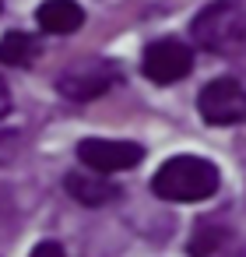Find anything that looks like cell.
Listing matches in <instances>:
<instances>
[{
	"mask_svg": "<svg viewBox=\"0 0 246 257\" xmlns=\"http://www.w3.org/2000/svg\"><path fill=\"white\" fill-rule=\"evenodd\" d=\"M39 57V39L29 32H8L0 39V64L8 67H32Z\"/></svg>",
	"mask_w": 246,
	"mask_h": 257,
	"instance_id": "obj_9",
	"label": "cell"
},
{
	"mask_svg": "<svg viewBox=\"0 0 246 257\" xmlns=\"http://www.w3.org/2000/svg\"><path fill=\"white\" fill-rule=\"evenodd\" d=\"M116 81H120V74H116V67H113L109 60H81V64H71V67L60 74L57 88H60L67 99L88 102V99L106 95Z\"/></svg>",
	"mask_w": 246,
	"mask_h": 257,
	"instance_id": "obj_5",
	"label": "cell"
},
{
	"mask_svg": "<svg viewBox=\"0 0 246 257\" xmlns=\"http://www.w3.org/2000/svg\"><path fill=\"white\" fill-rule=\"evenodd\" d=\"M64 187H67V194H71L78 204H85V208H102V204H109V201H116V197H120V187H116V183H109V180H106V173H102V176L71 173V176L64 180Z\"/></svg>",
	"mask_w": 246,
	"mask_h": 257,
	"instance_id": "obj_8",
	"label": "cell"
},
{
	"mask_svg": "<svg viewBox=\"0 0 246 257\" xmlns=\"http://www.w3.org/2000/svg\"><path fill=\"white\" fill-rule=\"evenodd\" d=\"M197 109L214 127H235L246 123V88L235 78H214L200 88Z\"/></svg>",
	"mask_w": 246,
	"mask_h": 257,
	"instance_id": "obj_3",
	"label": "cell"
},
{
	"mask_svg": "<svg viewBox=\"0 0 246 257\" xmlns=\"http://www.w3.org/2000/svg\"><path fill=\"white\" fill-rule=\"evenodd\" d=\"M78 159L92 173H123L144 159V148L134 141H109V138H85L78 145Z\"/></svg>",
	"mask_w": 246,
	"mask_h": 257,
	"instance_id": "obj_6",
	"label": "cell"
},
{
	"mask_svg": "<svg viewBox=\"0 0 246 257\" xmlns=\"http://www.w3.org/2000/svg\"><path fill=\"white\" fill-rule=\"evenodd\" d=\"M221 176L218 166L200 159V155H172L169 162L158 166V173L151 176V190L162 201L172 204H190V201H207L218 190Z\"/></svg>",
	"mask_w": 246,
	"mask_h": 257,
	"instance_id": "obj_1",
	"label": "cell"
},
{
	"mask_svg": "<svg viewBox=\"0 0 246 257\" xmlns=\"http://www.w3.org/2000/svg\"><path fill=\"white\" fill-rule=\"evenodd\" d=\"M8 109H11V92H8V81L0 78V120L8 116Z\"/></svg>",
	"mask_w": 246,
	"mask_h": 257,
	"instance_id": "obj_12",
	"label": "cell"
},
{
	"mask_svg": "<svg viewBox=\"0 0 246 257\" xmlns=\"http://www.w3.org/2000/svg\"><path fill=\"white\" fill-rule=\"evenodd\" d=\"M29 257H67V253H64V246H60V243H53V239H43V243H39V246H36Z\"/></svg>",
	"mask_w": 246,
	"mask_h": 257,
	"instance_id": "obj_11",
	"label": "cell"
},
{
	"mask_svg": "<svg viewBox=\"0 0 246 257\" xmlns=\"http://www.w3.org/2000/svg\"><path fill=\"white\" fill-rule=\"evenodd\" d=\"M190 36L200 50L232 57L246 50V8L239 0H214L190 22Z\"/></svg>",
	"mask_w": 246,
	"mask_h": 257,
	"instance_id": "obj_2",
	"label": "cell"
},
{
	"mask_svg": "<svg viewBox=\"0 0 246 257\" xmlns=\"http://www.w3.org/2000/svg\"><path fill=\"white\" fill-rule=\"evenodd\" d=\"M36 22L50 36H71L85 25V8L78 0H43L36 11Z\"/></svg>",
	"mask_w": 246,
	"mask_h": 257,
	"instance_id": "obj_7",
	"label": "cell"
},
{
	"mask_svg": "<svg viewBox=\"0 0 246 257\" xmlns=\"http://www.w3.org/2000/svg\"><path fill=\"white\" fill-rule=\"evenodd\" d=\"M141 71L148 81L155 85H172V81H183L190 71H193V50L179 39H158L144 50L141 57Z\"/></svg>",
	"mask_w": 246,
	"mask_h": 257,
	"instance_id": "obj_4",
	"label": "cell"
},
{
	"mask_svg": "<svg viewBox=\"0 0 246 257\" xmlns=\"http://www.w3.org/2000/svg\"><path fill=\"white\" fill-rule=\"evenodd\" d=\"M225 239H228V229H225V225H207V222H200L197 232L190 236L186 253H190V257H214Z\"/></svg>",
	"mask_w": 246,
	"mask_h": 257,
	"instance_id": "obj_10",
	"label": "cell"
}]
</instances>
